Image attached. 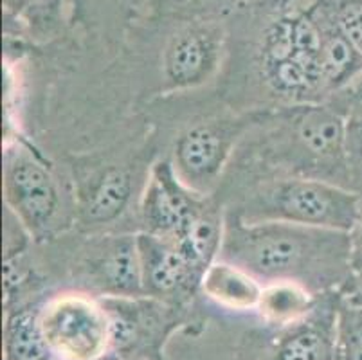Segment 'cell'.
<instances>
[{
  "instance_id": "cell-1",
  "label": "cell",
  "mask_w": 362,
  "mask_h": 360,
  "mask_svg": "<svg viewBox=\"0 0 362 360\" xmlns=\"http://www.w3.org/2000/svg\"><path fill=\"white\" fill-rule=\"evenodd\" d=\"M351 233L287 222H243L226 214L220 257L269 281H296L315 294L350 279Z\"/></svg>"
},
{
  "instance_id": "cell-2",
  "label": "cell",
  "mask_w": 362,
  "mask_h": 360,
  "mask_svg": "<svg viewBox=\"0 0 362 360\" xmlns=\"http://www.w3.org/2000/svg\"><path fill=\"white\" fill-rule=\"evenodd\" d=\"M229 213L243 222H287L354 233L362 220V198L339 184L288 175L259 184Z\"/></svg>"
},
{
  "instance_id": "cell-3",
  "label": "cell",
  "mask_w": 362,
  "mask_h": 360,
  "mask_svg": "<svg viewBox=\"0 0 362 360\" xmlns=\"http://www.w3.org/2000/svg\"><path fill=\"white\" fill-rule=\"evenodd\" d=\"M346 130L348 119L327 103L292 105L278 114L272 158L296 177L319 178L351 190Z\"/></svg>"
},
{
  "instance_id": "cell-4",
  "label": "cell",
  "mask_w": 362,
  "mask_h": 360,
  "mask_svg": "<svg viewBox=\"0 0 362 360\" xmlns=\"http://www.w3.org/2000/svg\"><path fill=\"white\" fill-rule=\"evenodd\" d=\"M38 319L54 359L103 360L116 355L110 313L101 299L81 292L58 294L38 310Z\"/></svg>"
},
{
  "instance_id": "cell-5",
  "label": "cell",
  "mask_w": 362,
  "mask_h": 360,
  "mask_svg": "<svg viewBox=\"0 0 362 360\" xmlns=\"http://www.w3.org/2000/svg\"><path fill=\"white\" fill-rule=\"evenodd\" d=\"M6 209L33 238H44L62 209L60 186L40 157L21 144L8 146L4 157Z\"/></svg>"
},
{
  "instance_id": "cell-6",
  "label": "cell",
  "mask_w": 362,
  "mask_h": 360,
  "mask_svg": "<svg viewBox=\"0 0 362 360\" xmlns=\"http://www.w3.org/2000/svg\"><path fill=\"white\" fill-rule=\"evenodd\" d=\"M255 124H258L256 115L193 124L177 139L173 168L195 193L206 197L218 182L240 139Z\"/></svg>"
},
{
  "instance_id": "cell-7",
  "label": "cell",
  "mask_w": 362,
  "mask_h": 360,
  "mask_svg": "<svg viewBox=\"0 0 362 360\" xmlns=\"http://www.w3.org/2000/svg\"><path fill=\"white\" fill-rule=\"evenodd\" d=\"M141 281L144 297L180 305L200 289V274L170 238L150 233L137 234Z\"/></svg>"
},
{
  "instance_id": "cell-8",
  "label": "cell",
  "mask_w": 362,
  "mask_h": 360,
  "mask_svg": "<svg viewBox=\"0 0 362 360\" xmlns=\"http://www.w3.org/2000/svg\"><path fill=\"white\" fill-rule=\"evenodd\" d=\"M204 194L195 193L184 182L170 161H157L151 166L141 198L144 233L173 238L186 218L200 206Z\"/></svg>"
},
{
  "instance_id": "cell-9",
  "label": "cell",
  "mask_w": 362,
  "mask_h": 360,
  "mask_svg": "<svg viewBox=\"0 0 362 360\" xmlns=\"http://www.w3.org/2000/svg\"><path fill=\"white\" fill-rule=\"evenodd\" d=\"M337 296V294H335ZM321 294L315 308L301 321L278 328L265 360H335L341 297Z\"/></svg>"
},
{
  "instance_id": "cell-10",
  "label": "cell",
  "mask_w": 362,
  "mask_h": 360,
  "mask_svg": "<svg viewBox=\"0 0 362 360\" xmlns=\"http://www.w3.org/2000/svg\"><path fill=\"white\" fill-rule=\"evenodd\" d=\"M85 272L103 297H144L137 234L105 238L87 257Z\"/></svg>"
},
{
  "instance_id": "cell-11",
  "label": "cell",
  "mask_w": 362,
  "mask_h": 360,
  "mask_svg": "<svg viewBox=\"0 0 362 360\" xmlns=\"http://www.w3.org/2000/svg\"><path fill=\"white\" fill-rule=\"evenodd\" d=\"M220 33L211 25L180 31L168 45L164 72L173 88H189L204 83L218 65Z\"/></svg>"
},
{
  "instance_id": "cell-12",
  "label": "cell",
  "mask_w": 362,
  "mask_h": 360,
  "mask_svg": "<svg viewBox=\"0 0 362 360\" xmlns=\"http://www.w3.org/2000/svg\"><path fill=\"white\" fill-rule=\"evenodd\" d=\"M321 35V78L327 99L342 88L362 71V52L342 35L330 16L317 4L307 11ZM325 99V101H327Z\"/></svg>"
},
{
  "instance_id": "cell-13",
  "label": "cell",
  "mask_w": 362,
  "mask_h": 360,
  "mask_svg": "<svg viewBox=\"0 0 362 360\" xmlns=\"http://www.w3.org/2000/svg\"><path fill=\"white\" fill-rule=\"evenodd\" d=\"M226 229V214L204 198L200 206L186 218L171 242L202 276L204 270L220 257Z\"/></svg>"
},
{
  "instance_id": "cell-14",
  "label": "cell",
  "mask_w": 362,
  "mask_h": 360,
  "mask_svg": "<svg viewBox=\"0 0 362 360\" xmlns=\"http://www.w3.org/2000/svg\"><path fill=\"white\" fill-rule=\"evenodd\" d=\"M200 290L207 299L235 312L258 310L263 281L236 263L216 257L200 277Z\"/></svg>"
},
{
  "instance_id": "cell-15",
  "label": "cell",
  "mask_w": 362,
  "mask_h": 360,
  "mask_svg": "<svg viewBox=\"0 0 362 360\" xmlns=\"http://www.w3.org/2000/svg\"><path fill=\"white\" fill-rule=\"evenodd\" d=\"M132 193L130 173L121 168L101 171L81 193L80 216L85 226H103L116 220Z\"/></svg>"
},
{
  "instance_id": "cell-16",
  "label": "cell",
  "mask_w": 362,
  "mask_h": 360,
  "mask_svg": "<svg viewBox=\"0 0 362 360\" xmlns=\"http://www.w3.org/2000/svg\"><path fill=\"white\" fill-rule=\"evenodd\" d=\"M321 294L312 292L296 281L263 283L262 299L256 312L267 325L285 328L301 321L317 305Z\"/></svg>"
},
{
  "instance_id": "cell-17",
  "label": "cell",
  "mask_w": 362,
  "mask_h": 360,
  "mask_svg": "<svg viewBox=\"0 0 362 360\" xmlns=\"http://www.w3.org/2000/svg\"><path fill=\"white\" fill-rule=\"evenodd\" d=\"M38 310H9L4 326V360H52Z\"/></svg>"
},
{
  "instance_id": "cell-18",
  "label": "cell",
  "mask_w": 362,
  "mask_h": 360,
  "mask_svg": "<svg viewBox=\"0 0 362 360\" xmlns=\"http://www.w3.org/2000/svg\"><path fill=\"white\" fill-rule=\"evenodd\" d=\"M335 360H362V303L341 299Z\"/></svg>"
},
{
  "instance_id": "cell-19",
  "label": "cell",
  "mask_w": 362,
  "mask_h": 360,
  "mask_svg": "<svg viewBox=\"0 0 362 360\" xmlns=\"http://www.w3.org/2000/svg\"><path fill=\"white\" fill-rule=\"evenodd\" d=\"M315 4L362 52V0H317Z\"/></svg>"
},
{
  "instance_id": "cell-20",
  "label": "cell",
  "mask_w": 362,
  "mask_h": 360,
  "mask_svg": "<svg viewBox=\"0 0 362 360\" xmlns=\"http://www.w3.org/2000/svg\"><path fill=\"white\" fill-rule=\"evenodd\" d=\"M325 103L348 121L362 119V71L351 79L350 83L334 92Z\"/></svg>"
},
{
  "instance_id": "cell-21",
  "label": "cell",
  "mask_w": 362,
  "mask_h": 360,
  "mask_svg": "<svg viewBox=\"0 0 362 360\" xmlns=\"http://www.w3.org/2000/svg\"><path fill=\"white\" fill-rule=\"evenodd\" d=\"M29 2L31 0H4V8L9 15H18V13L24 11Z\"/></svg>"
},
{
  "instance_id": "cell-22",
  "label": "cell",
  "mask_w": 362,
  "mask_h": 360,
  "mask_svg": "<svg viewBox=\"0 0 362 360\" xmlns=\"http://www.w3.org/2000/svg\"><path fill=\"white\" fill-rule=\"evenodd\" d=\"M354 299H357L358 303H362V274H358V281H357V297H354Z\"/></svg>"
},
{
  "instance_id": "cell-23",
  "label": "cell",
  "mask_w": 362,
  "mask_h": 360,
  "mask_svg": "<svg viewBox=\"0 0 362 360\" xmlns=\"http://www.w3.org/2000/svg\"><path fill=\"white\" fill-rule=\"evenodd\" d=\"M117 359H119L117 355H110V356H107V359H103V360H117ZM52 360H64V359H52Z\"/></svg>"
},
{
  "instance_id": "cell-24",
  "label": "cell",
  "mask_w": 362,
  "mask_h": 360,
  "mask_svg": "<svg viewBox=\"0 0 362 360\" xmlns=\"http://www.w3.org/2000/svg\"><path fill=\"white\" fill-rule=\"evenodd\" d=\"M117 360H144V359H117Z\"/></svg>"
}]
</instances>
